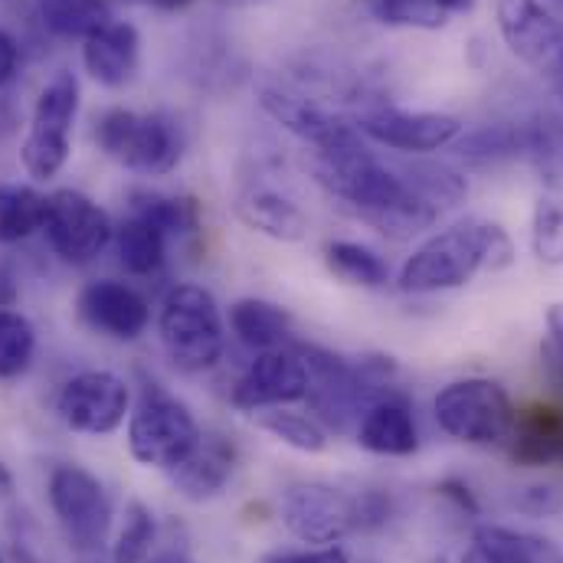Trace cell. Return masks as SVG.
<instances>
[{"label": "cell", "instance_id": "29", "mask_svg": "<svg viewBox=\"0 0 563 563\" xmlns=\"http://www.w3.org/2000/svg\"><path fill=\"white\" fill-rule=\"evenodd\" d=\"M43 220H46V194L26 184L0 187V243L3 246H16L43 233Z\"/></svg>", "mask_w": 563, "mask_h": 563}, {"label": "cell", "instance_id": "42", "mask_svg": "<svg viewBox=\"0 0 563 563\" xmlns=\"http://www.w3.org/2000/svg\"><path fill=\"white\" fill-rule=\"evenodd\" d=\"M435 3H439L442 13L449 16V13H472L478 0H435Z\"/></svg>", "mask_w": 563, "mask_h": 563}, {"label": "cell", "instance_id": "27", "mask_svg": "<svg viewBox=\"0 0 563 563\" xmlns=\"http://www.w3.org/2000/svg\"><path fill=\"white\" fill-rule=\"evenodd\" d=\"M129 213L154 223L167 236H190L200 230V207L190 197H174L164 190L135 187L129 194Z\"/></svg>", "mask_w": 563, "mask_h": 563}, {"label": "cell", "instance_id": "24", "mask_svg": "<svg viewBox=\"0 0 563 563\" xmlns=\"http://www.w3.org/2000/svg\"><path fill=\"white\" fill-rule=\"evenodd\" d=\"M115 253H119V266L135 276V279H144V276H154L161 273L164 260H167V243L170 236L164 230H157L154 223L141 220L135 213H129L119 227H115Z\"/></svg>", "mask_w": 563, "mask_h": 563}, {"label": "cell", "instance_id": "9", "mask_svg": "<svg viewBox=\"0 0 563 563\" xmlns=\"http://www.w3.org/2000/svg\"><path fill=\"white\" fill-rule=\"evenodd\" d=\"M49 508L76 558L102 551L112 528V505L106 485L89 468L56 465L49 472Z\"/></svg>", "mask_w": 563, "mask_h": 563}, {"label": "cell", "instance_id": "7", "mask_svg": "<svg viewBox=\"0 0 563 563\" xmlns=\"http://www.w3.org/2000/svg\"><path fill=\"white\" fill-rule=\"evenodd\" d=\"M515 404L508 390L492 377H462L445 384L432 400L439 429L465 445L508 442L515 426Z\"/></svg>", "mask_w": 563, "mask_h": 563}, {"label": "cell", "instance_id": "5", "mask_svg": "<svg viewBox=\"0 0 563 563\" xmlns=\"http://www.w3.org/2000/svg\"><path fill=\"white\" fill-rule=\"evenodd\" d=\"M96 144L106 157L144 177H164L184 157L180 125L161 112L109 109L96 122Z\"/></svg>", "mask_w": 563, "mask_h": 563}, {"label": "cell", "instance_id": "44", "mask_svg": "<svg viewBox=\"0 0 563 563\" xmlns=\"http://www.w3.org/2000/svg\"><path fill=\"white\" fill-rule=\"evenodd\" d=\"M147 563H190L184 551H164V554H154Z\"/></svg>", "mask_w": 563, "mask_h": 563}, {"label": "cell", "instance_id": "38", "mask_svg": "<svg viewBox=\"0 0 563 563\" xmlns=\"http://www.w3.org/2000/svg\"><path fill=\"white\" fill-rule=\"evenodd\" d=\"M544 364L551 377L563 387V308L548 314V338H544Z\"/></svg>", "mask_w": 563, "mask_h": 563}, {"label": "cell", "instance_id": "47", "mask_svg": "<svg viewBox=\"0 0 563 563\" xmlns=\"http://www.w3.org/2000/svg\"><path fill=\"white\" fill-rule=\"evenodd\" d=\"M76 563H112V561H106L102 554H86V558H76Z\"/></svg>", "mask_w": 563, "mask_h": 563}, {"label": "cell", "instance_id": "39", "mask_svg": "<svg viewBox=\"0 0 563 563\" xmlns=\"http://www.w3.org/2000/svg\"><path fill=\"white\" fill-rule=\"evenodd\" d=\"M561 505L563 498L554 485H531V488H525V498H521V508L528 515H554Z\"/></svg>", "mask_w": 563, "mask_h": 563}, {"label": "cell", "instance_id": "13", "mask_svg": "<svg viewBox=\"0 0 563 563\" xmlns=\"http://www.w3.org/2000/svg\"><path fill=\"white\" fill-rule=\"evenodd\" d=\"M498 33L505 46L534 73H563V20L541 0H498L495 7Z\"/></svg>", "mask_w": 563, "mask_h": 563}, {"label": "cell", "instance_id": "48", "mask_svg": "<svg viewBox=\"0 0 563 563\" xmlns=\"http://www.w3.org/2000/svg\"><path fill=\"white\" fill-rule=\"evenodd\" d=\"M429 563H445V561H442V558H435V561H429Z\"/></svg>", "mask_w": 563, "mask_h": 563}, {"label": "cell", "instance_id": "37", "mask_svg": "<svg viewBox=\"0 0 563 563\" xmlns=\"http://www.w3.org/2000/svg\"><path fill=\"white\" fill-rule=\"evenodd\" d=\"M260 563H351L347 551L341 544H328V548H308V551H273Z\"/></svg>", "mask_w": 563, "mask_h": 563}, {"label": "cell", "instance_id": "36", "mask_svg": "<svg viewBox=\"0 0 563 563\" xmlns=\"http://www.w3.org/2000/svg\"><path fill=\"white\" fill-rule=\"evenodd\" d=\"M354 508V531H380L394 518V498L384 488H364L351 495Z\"/></svg>", "mask_w": 563, "mask_h": 563}, {"label": "cell", "instance_id": "11", "mask_svg": "<svg viewBox=\"0 0 563 563\" xmlns=\"http://www.w3.org/2000/svg\"><path fill=\"white\" fill-rule=\"evenodd\" d=\"M279 518L285 531L308 548L341 544L347 534H354L351 495L334 485H324V482L288 485L282 492Z\"/></svg>", "mask_w": 563, "mask_h": 563}, {"label": "cell", "instance_id": "8", "mask_svg": "<svg viewBox=\"0 0 563 563\" xmlns=\"http://www.w3.org/2000/svg\"><path fill=\"white\" fill-rule=\"evenodd\" d=\"M76 115H79V82L73 73L63 69L40 89L30 132L20 144V164L33 180H49L66 167Z\"/></svg>", "mask_w": 563, "mask_h": 563}, {"label": "cell", "instance_id": "17", "mask_svg": "<svg viewBox=\"0 0 563 563\" xmlns=\"http://www.w3.org/2000/svg\"><path fill=\"white\" fill-rule=\"evenodd\" d=\"M260 106L263 112L285 129L288 135L308 144L311 154L314 151H328L334 144H341L344 139H351L357 129L351 119L331 112L328 106L301 96V92H291V89H282V86H263L260 89Z\"/></svg>", "mask_w": 563, "mask_h": 563}, {"label": "cell", "instance_id": "23", "mask_svg": "<svg viewBox=\"0 0 563 563\" xmlns=\"http://www.w3.org/2000/svg\"><path fill=\"white\" fill-rule=\"evenodd\" d=\"M227 324L230 334L253 354L285 347L291 341V314L269 298H256V295L236 298L230 305Z\"/></svg>", "mask_w": 563, "mask_h": 563}, {"label": "cell", "instance_id": "12", "mask_svg": "<svg viewBox=\"0 0 563 563\" xmlns=\"http://www.w3.org/2000/svg\"><path fill=\"white\" fill-rule=\"evenodd\" d=\"M56 413L73 432L112 435L132 413V390L112 371H82L63 384Z\"/></svg>", "mask_w": 563, "mask_h": 563}, {"label": "cell", "instance_id": "28", "mask_svg": "<svg viewBox=\"0 0 563 563\" xmlns=\"http://www.w3.org/2000/svg\"><path fill=\"white\" fill-rule=\"evenodd\" d=\"M43 26L59 40H89L112 23L109 0H36Z\"/></svg>", "mask_w": 563, "mask_h": 563}, {"label": "cell", "instance_id": "32", "mask_svg": "<svg viewBox=\"0 0 563 563\" xmlns=\"http://www.w3.org/2000/svg\"><path fill=\"white\" fill-rule=\"evenodd\" d=\"M36 354V328L33 321L16 311L0 305V380H16L30 371Z\"/></svg>", "mask_w": 563, "mask_h": 563}, {"label": "cell", "instance_id": "31", "mask_svg": "<svg viewBox=\"0 0 563 563\" xmlns=\"http://www.w3.org/2000/svg\"><path fill=\"white\" fill-rule=\"evenodd\" d=\"M253 420L276 442L301 452V455H321L328 449V429L311 413H298L291 407H273V410L253 413Z\"/></svg>", "mask_w": 563, "mask_h": 563}, {"label": "cell", "instance_id": "21", "mask_svg": "<svg viewBox=\"0 0 563 563\" xmlns=\"http://www.w3.org/2000/svg\"><path fill=\"white\" fill-rule=\"evenodd\" d=\"M139 59L141 36L125 20H112L109 26H102L82 43V66L106 89L129 86L139 73Z\"/></svg>", "mask_w": 563, "mask_h": 563}, {"label": "cell", "instance_id": "20", "mask_svg": "<svg viewBox=\"0 0 563 563\" xmlns=\"http://www.w3.org/2000/svg\"><path fill=\"white\" fill-rule=\"evenodd\" d=\"M233 210H236V220L246 230H253V233H260V236H266L273 243L291 246V243H301L308 236L305 210L291 197H285L282 190H276V187H266V184L243 187L236 194Z\"/></svg>", "mask_w": 563, "mask_h": 563}, {"label": "cell", "instance_id": "33", "mask_svg": "<svg viewBox=\"0 0 563 563\" xmlns=\"http://www.w3.org/2000/svg\"><path fill=\"white\" fill-rule=\"evenodd\" d=\"M404 174L410 177V184L420 190L422 197L439 210H455L465 197H468V184L459 170L445 167V164H432V161H417V164H407Z\"/></svg>", "mask_w": 563, "mask_h": 563}, {"label": "cell", "instance_id": "4", "mask_svg": "<svg viewBox=\"0 0 563 563\" xmlns=\"http://www.w3.org/2000/svg\"><path fill=\"white\" fill-rule=\"evenodd\" d=\"M203 429L180 397L161 384H144L129 413V452L139 465L170 472L197 449Z\"/></svg>", "mask_w": 563, "mask_h": 563}, {"label": "cell", "instance_id": "14", "mask_svg": "<svg viewBox=\"0 0 563 563\" xmlns=\"http://www.w3.org/2000/svg\"><path fill=\"white\" fill-rule=\"evenodd\" d=\"M354 129L374 144H384L400 154H432L462 139V122L445 112H410L397 106H371L357 119Z\"/></svg>", "mask_w": 563, "mask_h": 563}, {"label": "cell", "instance_id": "2", "mask_svg": "<svg viewBox=\"0 0 563 563\" xmlns=\"http://www.w3.org/2000/svg\"><path fill=\"white\" fill-rule=\"evenodd\" d=\"M515 263V243L501 223L465 217L426 236L397 273L407 295H435L462 288L482 273H501Z\"/></svg>", "mask_w": 563, "mask_h": 563}, {"label": "cell", "instance_id": "46", "mask_svg": "<svg viewBox=\"0 0 563 563\" xmlns=\"http://www.w3.org/2000/svg\"><path fill=\"white\" fill-rule=\"evenodd\" d=\"M217 3H220V7H233V10H236V7H256V3H263V0H217Z\"/></svg>", "mask_w": 563, "mask_h": 563}, {"label": "cell", "instance_id": "22", "mask_svg": "<svg viewBox=\"0 0 563 563\" xmlns=\"http://www.w3.org/2000/svg\"><path fill=\"white\" fill-rule=\"evenodd\" d=\"M511 459L528 468L563 462V407L531 404L515 413L511 426Z\"/></svg>", "mask_w": 563, "mask_h": 563}, {"label": "cell", "instance_id": "3", "mask_svg": "<svg viewBox=\"0 0 563 563\" xmlns=\"http://www.w3.org/2000/svg\"><path fill=\"white\" fill-rule=\"evenodd\" d=\"M157 338L177 371H213L227 354V318L217 295L200 282H177L167 288L157 311Z\"/></svg>", "mask_w": 563, "mask_h": 563}, {"label": "cell", "instance_id": "40", "mask_svg": "<svg viewBox=\"0 0 563 563\" xmlns=\"http://www.w3.org/2000/svg\"><path fill=\"white\" fill-rule=\"evenodd\" d=\"M435 492L445 498V501H452L462 515H468V518H478V501H475V495H472V488L462 482V478H442L439 485H435Z\"/></svg>", "mask_w": 563, "mask_h": 563}, {"label": "cell", "instance_id": "43", "mask_svg": "<svg viewBox=\"0 0 563 563\" xmlns=\"http://www.w3.org/2000/svg\"><path fill=\"white\" fill-rule=\"evenodd\" d=\"M13 488H16V485H13V472H10V465L0 459V498H10Z\"/></svg>", "mask_w": 563, "mask_h": 563}, {"label": "cell", "instance_id": "1", "mask_svg": "<svg viewBox=\"0 0 563 563\" xmlns=\"http://www.w3.org/2000/svg\"><path fill=\"white\" fill-rule=\"evenodd\" d=\"M311 170L344 213L387 240H413L442 217L410 184L404 167L384 164L361 132L328 151H314Z\"/></svg>", "mask_w": 563, "mask_h": 563}, {"label": "cell", "instance_id": "49", "mask_svg": "<svg viewBox=\"0 0 563 563\" xmlns=\"http://www.w3.org/2000/svg\"><path fill=\"white\" fill-rule=\"evenodd\" d=\"M0 563H3V561H0Z\"/></svg>", "mask_w": 563, "mask_h": 563}, {"label": "cell", "instance_id": "16", "mask_svg": "<svg viewBox=\"0 0 563 563\" xmlns=\"http://www.w3.org/2000/svg\"><path fill=\"white\" fill-rule=\"evenodd\" d=\"M79 321L112 341H139L151 324V305L135 285L119 279L86 282L76 295Z\"/></svg>", "mask_w": 563, "mask_h": 563}, {"label": "cell", "instance_id": "19", "mask_svg": "<svg viewBox=\"0 0 563 563\" xmlns=\"http://www.w3.org/2000/svg\"><path fill=\"white\" fill-rule=\"evenodd\" d=\"M233 472H236V445L220 432H203L197 449L167 475H170V485L187 501H210L223 495Z\"/></svg>", "mask_w": 563, "mask_h": 563}, {"label": "cell", "instance_id": "30", "mask_svg": "<svg viewBox=\"0 0 563 563\" xmlns=\"http://www.w3.org/2000/svg\"><path fill=\"white\" fill-rule=\"evenodd\" d=\"M459 157L472 167H498L528 157V122L525 125H488L459 141Z\"/></svg>", "mask_w": 563, "mask_h": 563}, {"label": "cell", "instance_id": "35", "mask_svg": "<svg viewBox=\"0 0 563 563\" xmlns=\"http://www.w3.org/2000/svg\"><path fill=\"white\" fill-rule=\"evenodd\" d=\"M361 7L384 26H404V30L445 26V13L435 0H361Z\"/></svg>", "mask_w": 563, "mask_h": 563}, {"label": "cell", "instance_id": "25", "mask_svg": "<svg viewBox=\"0 0 563 563\" xmlns=\"http://www.w3.org/2000/svg\"><path fill=\"white\" fill-rule=\"evenodd\" d=\"M472 548L495 563H563V551L554 541L501 525H482L472 534Z\"/></svg>", "mask_w": 563, "mask_h": 563}, {"label": "cell", "instance_id": "6", "mask_svg": "<svg viewBox=\"0 0 563 563\" xmlns=\"http://www.w3.org/2000/svg\"><path fill=\"white\" fill-rule=\"evenodd\" d=\"M528 161L538 174L531 213V253L544 266H563V119L538 115L528 122Z\"/></svg>", "mask_w": 563, "mask_h": 563}, {"label": "cell", "instance_id": "18", "mask_svg": "<svg viewBox=\"0 0 563 563\" xmlns=\"http://www.w3.org/2000/svg\"><path fill=\"white\" fill-rule=\"evenodd\" d=\"M354 439L361 449L374 455H387V459L413 455L420 449V429L410 410V400L400 390H390L380 400H374L354 426Z\"/></svg>", "mask_w": 563, "mask_h": 563}, {"label": "cell", "instance_id": "15", "mask_svg": "<svg viewBox=\"0 0 563 563\" xmlns=\"http://www.w3.org/2000/svg\"><path fill=\"white\" fill-rule=\"evenodd\" d=\"M305 394H308V371L288 341L285 347L263 351L250 361V367L233 384L230 404L240 413L253 417L273 407H291L305 400Z\"/></svg>", "mask_w": 563, "mask_h": 563}, {"label": "cell", "instance_id": "34", "mask_svg": "<svg viewBox=\"0 0 563 563\" xmlns=\"http://www.w3.org/2000/svg\"><path fill=\"white\" fill-rule=\"evenodd\" d=\"M154 541H157V521H154V511L144 505V501H129L125 508V521L115 534V544H112V563H147L151 561V551H154Z\"/></svg>", "mask_w": 563, "mask_h": 563}, {"label": "cell", "instance_id": "45", "mask_svg": "<svg viewBox=\"0 0 563 563\" xmlns=\"http://www.w3.org/2000/svg\"><path fill=\"white\" fill-rule=\"evenodd\" d=\"M147 3H154V7H161V10H184V7H190L194 0H147Z\"/></svg>", "mask_w": 563, "mask_h": 563}, {"label": "cell", "instance_id": "26", "mask_svg": "<svg viewBox=\"0 0 563 563\" xmlns=\"http://www.w3.org/2000/svg\"><path fill=\"white\" fill-rule=\"evenodd\" d=\"M324 256V269L341 279L344 285H354V288H384L390 282V263L364 246V243H354V240H331L324 243L321 250Z\"/></svg>", "mask_w": 563, "mask_h": 563}, {"label": "cell", "instance_id": "41", "mask_svg": "<svg viewBox=\"0 0 563 563\" xmlns=\"http://www.w3.org/2000/svg\"><path fill=\"white\" fill-rule=\"evenodd\" d=\"M16 66H20V46L7 30H0V89L16 76Z\"/></svg>", "mask_w": 563, "mask_h": 563}, {"label": "cell", "instance_id": "10", "mask_svg": "<svg viewBox=\"0 0 563 563\" xmlns=\"http://www.w3.org/2000/svg\"><path fill=\"white\" fill-rule=\"evenodd\" d=\"M43 236L59 263L89 266L106 253V246L115 236V227L92 197H86L82 190L63 187V190L46 194Z\"/></svg>", "mask_w": 563, "mask_h": 563}]
</instances>
